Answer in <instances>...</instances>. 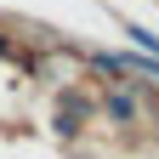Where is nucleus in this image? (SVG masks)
Masks as SVG:
<instances>
[{
  "instance_id": "nucleus-1",
  "label": "nucleus",
  "mask_w": 159,
  "mask_h": 159,
  "mask_svg": "<svg viewBox=\"0 0 159 159\" xmlns=\"http://www.w3.org/2000/svg\"><path fill=\"white\" fill-rule=\"evenodd\" d=\"M108 114H114V119H131L136 102H131V97H108Z\"/></svg>"
},
{
  "instance_id": "nucleus-2",
  "label": "nucleus",
  "mask_w": 159,
  "mask_h": 159,
  "mask_svg": "<svg viewBox=\"0 0 159 159\" xmlns=\"http://www.w3.org/2000/svg\"><path fill=\"white\" fill-rule=\"evenodd\" d=\"M0 51H6V40H0Z\"/></svg>"
}]
</instances>
